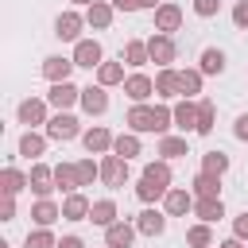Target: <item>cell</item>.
Returning a JSON list of instances; mask_svg holds the SVG:
<instances>
[{"label": "cell", "instance_id": "cell-2", "mask_svg": "<svg viewBox=\"0 0 248 248\" xmlns=\"http://www.w3.org/2000/svg\"><path fill=\"white\" fill-rule=\"evenodd\" d=\"M170 163L167 159H155V163H147L143 167V174H140V182H136V198L140 202H163L167 194H170Z\"/></svg>", "mask_w": 248, "mask_h": 248}, {"label": "cell", "instance_id": "cell-10", "mask_svg": "<svg viewBox=\"0 0 248 248\" xmlns=\"http://www.w3.org/2000/svg\"><path fill=\"white\" fill-rule=\"evenodd\" d=\"M74 66H81V70H97L101 62H105V50H101V43L97 39H81V43H74Z\"/></svg>", "mask_w": 248, "mask_h": 248}, {"label": "cell", "instance_id": "cell-41", "mask_svg": "<svg viewBox=\"0 0 248 248\" xmlns=\"http://www.w3.org/2000/svg\"><path fill=\"white\" fill-rule=\"evenodd\" d=\"M221 12V0H194V16H202V19H213Z\"/></svg>", "mask_w": 248, "mask_h": 248}, {"label": "cell", "instance_id": "cell-40", "mask_svg": "<svg viewBox=\"0 0 248 248\" xmlns=\"http://www.w3.org/2000/svg\"><path fill=\"white\" fill-rule=\"evenodd\" d=\"M54 244H58V236L50 229H35V232L23 236V248H54Z\"/></svg>", "mask_w": 248, "mask_h": 248}, {"label": "cell", "instance_id": "cell-36", "mask_svg": "<svg viewBox=\"0 0 248 248\" xmlns=\"http://www.w3.org/2000/svg\"><path fill=\"white\" fill-rule=\"evenodd\" d=\"M112 155H120V159H136V155H143L140 136H136V132H120L116 143H112Z\"/></svg>", "mask_w": 248, "mask_h": 248}, {"label": "cell", "instance_id": "cell-8", "mask_svg": "<svg viewBox=\"0 0 248 248\" xmlns=\"http://www.w3.org/2000/svg\"><path fill=\"white\" fill-rule=\"evenodd\" d=\"M101 182L108 186V190H120V186H128V159H120V155H101Z\"/></svg>", "mask_w": 248, "mask_h": 248}, {"label": "cell", "instance_id": "cell-11", "mask_svg": "<svg viewBox=\"0 0 248 248\" xmlns=\"http://www.w3.org/2000/svg\"><path fill=\"white\" fill-rule=\"evenodd\" d=\"M81 143H85V151H89V155H108V151H112V143H116V136H112L105 124H93V128H85V132H81Z\"/></svg>", "mask_w": 248, "mask_h": 248}, {"label": "cell", "instance_id": "cell-23", "mask_svg": "<svg viewBox=\"0 0 248 248\" xmlns=\"http://www.w3.org/2000/svg\"><path fill=\"white\" fill-rule=\"evenodd\" d=\"M54 186H58L62 194H78V190H81L78 163H58V167H54Z\"/></svg>", "mask_w": 248, "mask_h": 248}, {"label": "cell", "instance_id": "cell-14", "mask_svg": "<svg viewBox=\"0 0 248 248\" xmlns=\"http://www.w3.org/2000/svg\"><path fill=\"white\" fill-rule=\"evenodd\" d=\"M70 74H74V58H66V54H46V58H43V78H46L50 85L70 81Z\"/></svg>", "mask_w": 248, "mask_h": 248}, {"label": "cell", "instance_id": "cell-37", "mask_svg": "<svg viewBox=\"0 0 248 248\" xmlns=\"http://www.w3.org/2000/svg\"><path fill=\"white\" fill-rule=\"evenodd\" d=\"M229 163H232V159H229L225 151H205V155H202V170H205V174H217V178H225Z\"/></svg>", "mask_w": 248, "mask_h": 248}, {"label": "cell", "instance_id": "cell-48", "mask_svg": "<svg viewBox=\"0 0 248 248\" xmlns=\"http://www.w3.org/2000/svg\"><path fill=\"white\" fill-rule=\"evenodd\" d=\"M217 248H244V240H236V236H229V240H221Z\"/></svg>", "mask_w": 248, "mask_h": 248}, {"label": "cell", "instance_id": "cell-17", "mask_svg": "<svg viewBox=\"0 0 248 248\" xmlns=\"http://www.w3.org/2000/svg\"><path fill=\"white\" fill-rule=\"evenodd\" d=\"M31 194L35 198H50L58 186H54V167H46V163H31Z\"/></svg>", "mask_w": 248, "mask_h": 248}, {"label": "cell", "instance_id": "cell-49", "mask_svg": "<svg viewBox=\"0 0 248 248\" xmlns=\"http://www.w3.org/2000/svg\"><path fill=\"white\" fill-rule=\"evenodd\" d=\"M140 8H147V12H155V8H163V0H140Z\"/></svg>", "mask_w": 248, "mask_h": 248}, {"label": "cell", "instance_id": "cell-47", "mask_svg": "<svg viewBox=\"0 0 248 248\" xmlns=\"http://www.w3.org/2000/svg\"><path fill=\"white\" fill-rule=\"evenodd\" d=\"M54 248H85V240H81V236H74V232H70V236H62V240H58V244H54Z\"/></svg>", "mask_w": 248, "mask_h": 248}, {"label": "cell", "instance_id": "cell-46", "mask_svg": "<svg viewBox=\"0 0 248 248\" xmlns=\"http://www.w3.org/2000/svg\"><path fill=\"white\" fill-rule=\"evenodd\" d=\"M116 12H140V0H108Z\"/></svg>", "mask_w": 248, "mask_h": 248}, {"label": "cell", "instance_id": "cell-18", "mask_svg": "<svg viewBox=\"0 0 248 248\" xmlns=\"http://www.w3.org/2000/svg\"><path fill=\"white\" fill-rule=\"evenodd\" d=\"M132 225L140 229V236H163V232H167V213H163V209H155V205H147Z\"/></svg>", "mask_w": 248, "mask_h": 248}, {"label": "cell", "instance_id": "cell-45", "mask_svg": "<svg viewBox=\"0 0 248 248\" xmlns=\"http://www.w3.org/2000/svg\"><path fill=\"white\" fill-rule=\"evenodd\" d=\"M0 221H16V198H8V194L0 202Z\"/></svg>", "mask_w": 248, "mask_h": 248}, {"label": "cell", "instance_id": "cell-39", "mask_svg": "<svg viewBox=\"0 0 248 248\" xmlns=\"http://www.w3.org/2000/svg\"><path fill=\"white\" fill-rule=\"evenodd\" d=\"M78 174H81V186H93L101 178V159H93V155L78 159Z\"/></svg>", "mask_w": 248, "mask_h": 248}, {"label": "cell", "instance_id": "cell-3", "mask_svg": "<svg viewBox=\"0 0 248 248\" xmlns=\"http://www.w3.org/2000/svg\"><path fill=\"white\" fill-rule=\"evenodd\" d=\"M43 132H46V140H54V143H70V140L81 136V124H78L74 112H54V116L46 120Z\"/></svg>", "mask_w": 248, "mask_h": 248}, {"label": "cell", "instance_id": "cell-25", "mask_svg": "<svg viewBox=\"0 0 248 248\" xmlns=\"http://www.w3.org/2000/svg\"><path fill=\"white\" fill-rule=\"evenodd\" d=\"M58 217H62V205H58V202H50V198H39V202L31 205V221H35L39 229H50Z\"/></svg>", "mask_w": 248, "mask_h": 248}, {"label": "cell", "instance_id": "cell-9", "mask_svg": "<svg viewBox=\"0 0 248 248\" xmlns=\"http://www.w3.org/2000/svg\"><path fill=\"white\" fill-rule=\"evenodd\" d=\"M124 93H128V101H132V105H147V101L155 97V78H147L143 70H136V74H128Z\"/></svg>", "mask_w": 248, "mask_h": 248}, {"label": "cell", "instance_id": "cell-43", "mask_svg": "<svg viewBox=\"0 0 248 248\" xmlns=\"http://www.w3.org/2000/svg\"><path fill=\"white\" fill-rule=\"evenodd\" d=\"M232 236H236V240H244V244H248V209H244V213H236V217H232Z\"/></svg>", "mask_w": 248, "mask_h": 248}, {"label": "cell", "instance_id": "cell-4", "mask_svg": "<svg viewBox=\"0 0 248 248\" xmlns=\"http://www.w3.org/2000/svg\"><path fill=\"white\" fill-rule=\"evenodd\" d=\"M81 27H89V23H85V12L66 8V12L54 16V35H58L62 43H81Z\"/></svg>", "mask_w": 248, "mask_h": 248}, {"label": "cell", "instance_id": "cell-16", "mask_svg": "<svg viewBox=\"0 0 248 248\" xmlns=\"http://www.w3.org/2000/svg\"><path fill=\"white\" fill-rule=\"evenodd\" d=\"M170 108H174V128H178L182 136L198 132V101H186V97H178Z\"/></svg>", "mask_w": 248, "mask_h": 248}, {"label": "cell", "instance_id": "cell-22", "mask_svg": "<svg viewBox=\"0 0 248 248\" xmlns=\"http://www.w3.org/2000/svg\"><path fill=\"white\" fill-rule=\"evenodd\" d=\"M89 209H93V202H89L81 190L62 198V221H89Z\"/></svg>", "mask_w": 248, "mask_h": 248}, {"label": "cell", "instance_id": "cell-33", "mask_svg": "<svg viewBox=\"0 0 248 248\" xmlns=\"http://www.w3.org/2000/svg\"><path fill=\"white\" fill-rule=\"evenodd\" d=\"M128 78H124V62H101L97 66V85H105V89H112V85H124Z\"/></svg>", "mask_w": 248, "mask_h": 248}, {"label": "cell", "instance_id": "cell-30", "mask_svg": "<svg viewBox=\"0 0 248 248\" xmlns=\"http://www.w3.org/2000/svg\"><path fill=\"white\" fill-rule=\"evenodd\" d=\"M190 194H194V198H221V178H217V174L198 170V174H194V182H190Z\"/></svg>", "mask_w": 248, "mask_h": 248}, {"label": "cell", "instance_id": "cell-24", "mask_svg": "<svg viewBox=\"0 0 248 248\" xmlns=\"http://www.w3.org/2000/svg\"><path fill=\"white\" fill-rule=\"evenodd\" d=\"M0 190H4L8 198H16V194L31 190V178H27L19 167H4V170H0Z\"/></svg>", "mask_w": 248, "mask_h": 248}, {"label": "cell", "instance_id": "cell-26", "mask_svg": "<svg viewBox=\"0 0 248 248\" xmlns=\"http://www.w3.org/2000/svg\"><path fill=\"white\" fill-rule=\"evenodd\" d=\"M89 221H93L97 229H108V225H116V221H120V209H116V202H112V198H101V202H93V209H89Z\"/></svg>", "mask_w": 248, "mask_h": 248}, {"label": "cell", "instance_id": "cell-7", "mask_svg": "<svg viewBox=\"0 0 248 248\" xmlns=\"http://www.w3.org/2000/svg\"><path fill=\"white\" fill-rule=\"evenodd\" d=\"M16 120L27 124V128H39V124L46 128V120H50V116H46V97H23V101L16 105Z\"/></svg>", "mask_w": 248, "mask_h": 248}, {"label": "cell", "instance_id": "cell-15", "mask_svg": "<svg viewBox=\"0 0 248 248\" xmlns=\"http://www.w3.org/2000/svg\"><path fill=\"white\" fill-rule=\"evenodd\" d=\"M81 112L85 116H105L108 112V89L105 85H85L81 89Z\"/></svg>", "mask_w": 248, "mask_h": 248}, {"label": "cell", "instance_id": "cell-1", "mask_svg": "<svg viewBox=\"0 0 248 248\" xmlns=\"http://www.w3.org/2000/svg\"><path fill=\"white\" fill-rule=\"evenodd\" d=\"M124 128L136 136H167V128H174V108L170 105H132L124 112Z\"/></svg>", "mask_w": 248, "mask_h": 248}, {"label": "cell", "instance_id": "cell-20", "mask_svg": "<svg viewBox=\"0 0 248 248\" xmlns=\"http://www.w3.org/2000/svg\"><path fill=\"white\" fill-rule=\"evenodd\" d=\"M136 236H140V229H136V225L116 221V225H108V229H105V248H132V244H136Z\"/></svg>", "mask_w": 248, "mask_h": 248}, {"label": "cell", "instance_id": "cell-21", "mask_svg": "<svg viewBox=\"0 0 248 248\" xmlns=\"http://www.w3.org/2000/svg\"><path fill=\"white\" fill-rule=\"evenodd\" d=\"M112 19H116V8H112L108 0H97V4H89V8H85V23H89L93 31H108V27H112Z\"/></svg>", "mask_w": 248, "mask_h": 248}, {"label": "cell", "instance_id": "cell-28", "mask_svg": "<svg viewBox=\"0 0 248 248\" xmlns=\"http://www.w3.org/2000/svg\"><path fill=\"white\" fill-rule=\"evenodd\" d=\"M225 66H229V58H225V50H221V46H205V50H202V58H198V70H202V74H209V78L225 74Z\"/></svg>", "mask_w": 248, "mask_h": 248}, {"label": "cell", "instance_id": "cell-44", "mask_svg": "<svg viewBox=\"0 0 248 248\" xmlns=\"http://www.w3.org/2000/svg\"><path fill=\"white\" fill-rule=\"evenodd\" d=\"M232 136H236L240 143H248V112H240V116H236V124H232Z\"/></svg>", "mask_w": 248, "mask_h": 248}, {"label": "cell", "instance_id": "cell-6", "mask_svg": "<svg viewBox=\"0 0 248 248\" xmlns=\"http://www.w3.org/2000/svg\"><path fill=\"white\" fill-rule=\"evenodd\" d=\"M147 54H151V62L159 66V70H167L174 58H178V43H174V35H151L147 39Z\"/></svg>", "mask_w": 248, "mask_h": 248}, {"label": "cell", "instance_id": "cell-50", "mask_svg": "<svg viewBox=\"0 0 248 248\" xmlns=\"http://www.w3.org/2000/svg\"><path fill=\"white\" fill-rule=\"evenodd\" d=\"M70 4H78V8H89V4H97V0H70Z\"/></svg>", "mask_w": 248, "mask_h": 248}, {"label": "cell", "instance_id": "cell-34", "mask_svg": "<svg viewBox=\"0 0 248 248\" xmlns=\"http://www.w3.org/2000/svg\"><path fill=\"white\" fill-rule=\"evenodd\" d=\"M202 70H178V97H186V101H194L198 93H202Z\"/></svg>", "mask_w": 248, "mask_h": 248}, {"label": "cell", "instance_id": "cell-29", "mask_svg": "<svg viewBox=\"0 0 248 248\" xmlns=\"http://www.w3.org/2000/svg\"><path fill=\"white\" fill-rule=\"evenodd\" d=\"M155 97L159 101H174L178 97V70L174 66H167V70L155 74Z\"/></svg>", "mask_w": 248, "mask_h": 248}, {"label": "cell", "instance_id": "cell-5", "mask_svg": "<svg viewBox=\"0 0 248 248\" xmlns=\"http://www.w3.org/2000/svg\"><path fill=\"white\" fill-rule=\"evenodd\" d=\"M46 105H50L54 112H70L74 105H81V85H74V81L50 85V89H46Z\"/></svg>", "mask_w": 248, "mask_h": 248}, {"label": "cell", "instance_id": "cell-42", "mask_svg": "<svg viewBox=\"0 0 248 248\" xmlns=\"http://www.w3.org/2000/svg\"><path fill=\"white\" fill-rule=\"evenodd\" d=\"M232 23H236L240 31H248V0H236V4H232Z\"/></svg>", "mask_w": 248, "mask_h": 248}, {"label": "cell", "instance_id": "cell-38", "mask_svg": "<svg viewBox=\"0 0 248 248\" xmlns=\"http://www.w3.org/2000/svg\"><path fill=\"white\" fill-rule=\"evenodd\" d=\"M186 244L190 248H213V225H202V221L190 225L186 229Z\"/></svg>", "mask_w": 248, "mask_h": 248}, {"label": "cell", "instance_id": "cell-31", "mask_svg": "<svg viewBox=\"0 0 248 248\" xmlns=\"http://www.w3.org/2000/svg\"><path fill=\"white\" fill-rule=\"evenodd\" d=\"M159 155L170 163V159H186L190 155V143L186 136H159Z\"/></svg>", "mask_w": 248, "mask_h": 248}, {"label": "cell", "instance_id": "cell-19", "mask_svg": "<svg viewBox=\"0 0 248 248\" xmlns=\"http://www.w3.org/2000/svg\"><path fill=\"white\" fill-rule=\"evenodd\" d=\"M16 151H19L23 159L39 163V159H43V151H46V132H35V128H27V132L19 136V143H16Z\"/></svg>", "mask_w": 248, "mask_h": 248}, {"label": "cell", "instance_id": "cell-13", "mask_svg": "<svg viewBox=\"0 0 248 248\" xmlns=\"http://www.w3.org/2000/svg\"><path fill=\"white\" fill-rule=\"evenodd\" d=\"M182 27V8L174 0H163V8H155V31L159 35H174Z\"/></svg>", "mask_w": 248, "mask_h": 248}, {"label": "cell", "instance_id": "cell-35", "mask_svg": "<svg viewBox=\"0 0 248 248\" xmlns=\"http://www.w3.org/2000/svg\"><path fill=\"white\" fill-rule=\"evenodd\" d=\"M213 124H217V105L209 97H198V132L194 136H209Z\"/></svg>", "mask_w": 248, "mask_h": 248}, {"label": "cell", "instance_id": "cell-27", "mask_svg": "<svg viewBox=\"0 0 248 248\" xmlns=\"http://www.w3.org/2000/svg\"><path fill=\"white\" fill-rule=\"evenodd\" d=\"M194 217H198L202 225H217V221L225 217V202H221V198H198V202H194Z\"/></svg>", "mask_w": 248, "mask_h": 248}, {"label": "cell", "instance_id": "cell-12", "mask_svg": "<svg viewBox=\"0 0 248 248\" xmlns=\"http://www.w3.org/2000/svg\"><path fill=\"white\" fill-rule=\"evenodd\" d=\"M194 194H190V186L182 190V186H170V194L163 198V213L167 217H186V213H194Z\"/></svg>", "mask_w": 248, "mask_h": 248}, {"label": "cell", "instance_id": "cell-32", "mask_svg": "<svg viewBox=\"0 0 248 248\" xmlns=\"http://www.w3.org/2000/svg\"><path fill=\"white\" fill-rule=\"evenodd\" d=\"M120 62H128V66H136V70H140V66H147V62H151V54H147V39H128V43H124V58H120Z\"/></svg>", "mask_w": 248, "mask_h": 248}]
</instances>
